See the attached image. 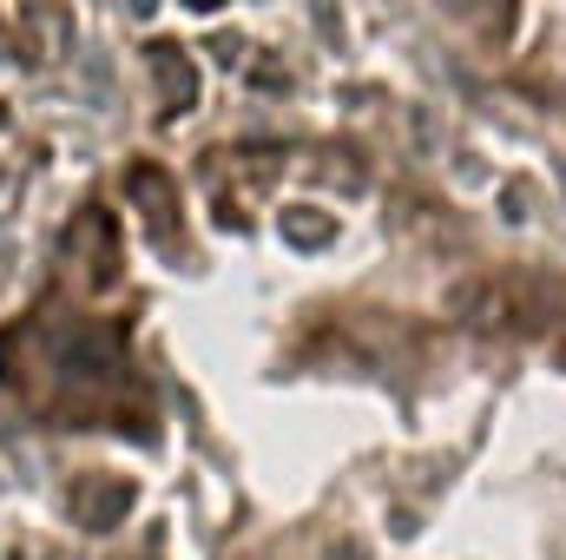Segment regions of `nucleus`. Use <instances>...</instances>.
Masks as SVG:
<instances>
[{
    "mask_svg": "<svg viewBox=\"0 0 566 560\" xmlns=\"http://www.w3.org/2000/svg\"><path fill=\"white\" fill-rule=\"evenodd\" d=\"M151 66H158V80H165V93L178 100V113L198 100V73H191V60L178 53V46H151Z\"/></svg>",
    "mask_w": 566,
    "mask_h": 560,
    "instance_id": "f257e3e1",
    "label": "nucleus"
},
{
    "mask_svg": "<svg viewBox=\"0 0 566 560\" xmlns=\"http://www.w3.org/2000/svg\"><path fill=\"white\" fill-rule=\"evenodd\" d=\"M191 7H218V0H191Z\"/></svg>",
    "mask_w": 566,
    "mask_h": 560,
    "instance_id": "f03ea898",
    "label": "nucleus"
}]
</instances>
